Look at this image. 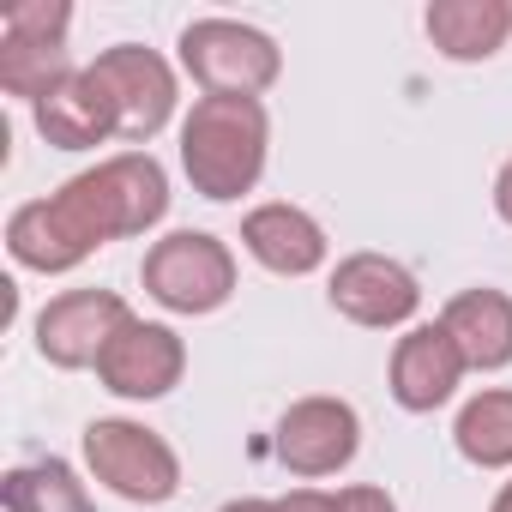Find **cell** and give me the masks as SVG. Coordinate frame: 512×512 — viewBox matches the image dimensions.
<instances>
[{"label": "cell", "instance_id": "1", "mask_svg": "<svg viewBox=\"0 0 512 512\" xmlns=\"http://www.w3.org/2000/svg\"><path fill=\"white\" fill-rule=\"evenodd\" d=\"M169 211V175L151 151H121L85 175H73L61 193L31 199L7 223V253L25 272H73L97 247L145 235Z\"/></svg>", "mask_w": 512, "mask_h": 512}, {"label": "cell", "instance_id": "2", "mask_svg": "<svg viewBox=\"0 0 512 512\" xmlns=\"http://www.w3.org/2000/svg\"><path fill=\"white\" fill-rule=\"evenodd\" d=\"M266 109L260 97H199L181 121V169L205 199H241L266 169Z\"/></svg>", "mask_w": 512, "mask_h": 512}, {"label": "cell", "instance_id": "3", "mask_svg": "<svg viewBox=\"0 0 512 512\" xmlns=\"http://www.w3.org/2000/svg\"><path fill=\"white\" fill-rule=\"evenodd\" d=\"M181 67L205 97H260L278 85L284 55L266 31L235 19H193L181 31Z\"/></svg>", "mask_w": 512, "mask_h": 512}, {"label": "cell", "instance_id": "4", "mask_svg": "<svg viewBox=\"0 0 512 512\" xmlns=\"http://www.w3.org/2000/svg\"><path fill=\"white\" fill-rule=\"evenodd\" d=\"M145 296L169 314H217L235 296V260L205 229H175L145 253Z\"/></svg>", "mask_w": 512, "mask_h": 512}, {"label": "cell", "instance_id": "5", "mask_svg": "<svg viewBox=\"0 0 512 512\" xmlns=\"http://www.w3.org/2000/svg\"><path fill=\"white\" fill-rule=\"evenodd\" d=\"M85 464L97 482H109L121 500H139V506H157L181 488V458L169 452V440L121 416L85 428Z\"/></svg>", "mask_w": 512, "mask_h": 512}, {"label": "cell", "instance_id": "6", "mask_svg": "<svg viewBox=\"0 0 512 512\" xmlns=\"http://www.w3.org/2000/svg\"><path fill=\"white\" fill-rule=\"evenodd\" d=\"M97 85L109 91L115 103V121H121V139L127 145H145L163 133V121L175 115V73L157 49H139V43H121L109 55L91 61Z\"/></svg>", "mask_w": 512, "mask_h": 512}, {"label": "cell", "instance_id": "7", "mask_svg": "<svg viewBox=\"0 0 512 512\" xmlns=\"http://www.w3.org/2000/svg\"><path fill=\"white\" fill-rule=\"evenodd\" d=\"M127 320L133 314L115 290H67L37 314V356L55 368H97Z\"/></svg>", "mask_w": 512, "mask_h": 512}, {"label": "cell", "instance_id": "8", "mask_svg": "<svg viewBox=\"0 0 512 512\" xmlns=\"http://www.w3.org/2000/svg\"><path fill=\"white\" fill-rule=\"evenodd\" d=\"M362 422L344 398H302L278 422V464L296 476H332L356 458Z\"/></svg>", "mask_w": 512, "mask_h": 512}, {"label": "cell", "instance_id": "9", "mask_svg": "<svg viewBox=\"0 0 512 512\" xmlns=\"http://www.w3.org/2000/svg\"><path fill=\"white\" fill-rule=\"evenodd\" d=\"M416 302H422L416 278L398 260H386V253H350V260L332 272V308L344 320L368 326V332L404 326L416 314Z\"/></svg>", "mask_w": 512, "mask_h": 512}, {"label": "cell", "instance_id": "10", "mask_svg": "<svg viewBox=\"0 0 512 512\" xmlns=\"http://www.w3.org/2000/svg\"><path fill=\"white\" fill-rule=\"evenodd\" d=\"M181 368H187L181 338L169 326H151V320H127L97 362V374L115 398H163L181 386Z\"/></svg>", "mask_w": 512, "mask_h": 512}, {"label": "cell", "instance_id": "11", "mask_svg": "<svg viewBox=\"0 0 512 512\" xmlns=\"http://www.w3.org/2000/svg\"><path fill=\"white\" fill-rule=\"evenodd\" d=\"M37 115V133L55 145V151H91L103 139H121V121H115V103L109 91L97 85V73H67L43 103H31Z\"/></svg>", "mask_w": 512, "mask_h": 512}, {"label": "cell", "instance_id": "12", "mask_svg": "<svg viewBox=\"0 0 512 512\" xmlns=\"http://www.w3.org/2000/svg\"><path fill=\"white\" fill-rule=\"evenodd\" d=\"M458 380H464V356H458L446 326H416V332L398 338V350H392V398L404 410H416V416L440 410L458 392Z\"/></svg>", "mask_w": 512, "mask_h": 512}, {"label": "cell", "instance_id": "13", "mask_svg": "<svg viewBox=\"0 0 512 512\" xmlns=\"http://www.w3.org/2000/svg\"><path fill=\"white\" fill-rule=\"evenodd\" d=\"M241 241L247 253L278 278H308L326 266V229L302 211V205H260L241 217Z\"/></svg>", "mask_w": 512, "mask_h": 512}, {"label": "cell", "instance_id": "14", "mask_svg": "<svg viewBox=\"0 0 512 512\" xmlns=\"http://www.w3.org/2000/svg\"><path fill=\"white\" fill-rule=\"evenodd\" d=\"M440 326L452 332L464 368L494 374V368L512 362V296L506 290H464V296H452Z\"/></svg>", "mask_w": 512, "mask_h": 512}, {"label": "cell", "instance_id": "15", "mask_svg": "<svg viewBox=\"0 0 512 512\" xmlns=\"http://www.w3.org/2000/svg\"><path fill=\"white\" fill-rule=\"evenodd\" d=\"M506 31H512L506 0H434L428 7V37L446 61H488L500 55Z\"/></svg>", "mask_w": 512, "mask_h": 512}, {"label": "cell", "instance_id": "16", "mask_svg": "<svg viewBox=\"0 0 512 512\" xmlns=\"http://www.w3.org/2000/svg\"><path fill=\"white\" fill-rule=\"evenodd\" d=\"M0 500L7 512H97L85 482L61 464V458H43V464H19L0 482Z\"/></svg>", "mask_w": 512, "mask_h": 512}, {"label": "cell", "instance_id": "17", "mask_svg": "<svg viewBox=\"0 0 512 512\" xmlns=\"http://www.w3.org/2000/svg\"><path fill=\"white\" fill-rule=\"evenodd\" d=\"M458 452L482 470H506L512 464V392H476L464 410H458V428H452Z\"/></svg>", "mask_w": 512, "mask_h": 512}, {"label": "cell", "instance_id": "18", "mask_svg": "<svg viewBox=\"0 0 512 512\" xmlns=\"http://www.w3.org/2000/svg\"><path fill=\"white\" fill-rule=\"evenodd\" d=\"M67 73H73V67H67V43L7 37V31H0V91H7V97H31V103H43Z\"/></svg>", "mask_w": 512, "mask_h": 512}, {"label": "cell", "instance_id": "19", "mask_svg": "<svg viewBox=\"0 0 512 512\" xmlns=\"http://www.w3.org/2000/svg\"><path fill=\"white\" fill-rule=\"evenodd\" d=\"M67 25L73 13L61 0H25V7H7V19H0L7 37H43V43H67Z\"/></svg>", "mask_w": 512, "mask_h": 512}, {"label": "cell", "instance_id": "20", "mask_svg": "<svg viewBox=\"0 0 512 512\" xmlns=\"http://www.w3.org/2000/svg\"><path fill=\"white\" fill-rule=\"evenodd\" d=\"M338 512H398L386 488H344L338 494Z\"/></svg>", "mask_w": 512, "mask_h": 512}, {"label": "cell", "instance_id": "21", "mask_svg": "<svg viewBox=\"0 0 512 512\" xmlns=\"http://www.w3.org/2000/svg\"><path fill=\"white\" fill-rule=\"evenodd\" d=\"M278 512H338V494H320V488H296L278 500Z\"/></svg>", "mask_w": 512, "mask_h": 512}, {"label": "cell", "instance_id": "22", "mask_svg": "<svg viewBox=\"0 0 512 512\" xmlns=\"http://www.w3.org/2000/svg\"><path fill=\"white\" fill-rule=\"evenodd\" d=\"M494 205H500V217L512 223V163L500 169V181H494Z\"/></svg>", "mask_w": 512, "mask_h": 512}, {"label": "cell", "instance_id": "23", "mask_svg": "<svg viewBox=\"0 0 512 512\" xmlns=\"http://www.w3.org/2000/svg\"><path fill=\"white\" fill-rule=\"evenodd\" d=\"M223 512H278V500H229Z\"/></svg>", "mask_w": 512, "mask_h": 512}, {"label": "cell", "instance_id": "24", "mask_svg": "<svg viewBox=\"0 0 512 512\" xmlns=\"http://www.w3.org/2000/svg\"><path fill=\"white\" fill-rule=\"evenodd\" d=\"M488 512H512V482H506V488L494 494V506H488Z\"/></svg>", "mask_w": 512, "mask_h": 512}]
</instances>
